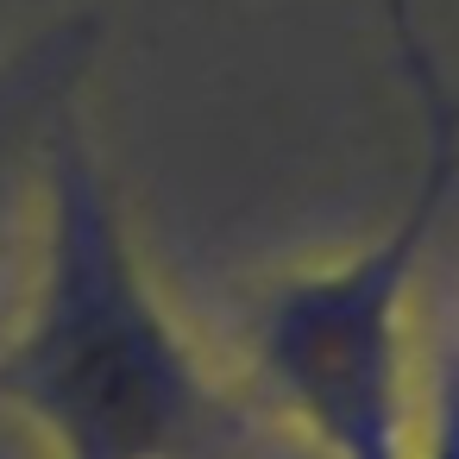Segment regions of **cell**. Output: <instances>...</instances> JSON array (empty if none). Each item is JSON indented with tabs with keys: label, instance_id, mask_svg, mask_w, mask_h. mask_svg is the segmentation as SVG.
<instances>
[{
	"label": "cell",
	"instance_id": "obj_1",
	"mask_svg": "<svg viewBox=\"0 0 459 459\" xmlns=\"http://www.w3.org/2000/svg\"><path fill=\"white\" fill-rule=\"evenodd\" d=\"M39 195V277L0 346V409L39 428L51 459H246L271 409L233 396L189 346L70 114L45 133Z\"/></svg>",
	"mask_w": 459,
	"mask_h": 459
},
{
	"label": "cell",
	"instance_id": "obj_2",
	"mask_svg": "<svg viewBox=\"0 0 459 459\" xmlns=\"http://www.w3.org/2000/svg\"><path fill=\"white\" fill-rule=\"evenodd\" d=\"M384 13L421 126L409 195L371 246L321 271H290L246 308V352L264 409L321 459H415L409 302L459 195V95L415 32L409 0H384Z\"/></svg>",
	"mask_w": 459,
	"mask_h": 459
},
{
	"label": "cell",
	"instance_id": "obj_3",
	"mask_svg": "<svg viewBox=\"0 0 459 459\" xmlns=\"http://www.w3.org/2000/svg\"><path fill=\"white\" fill-rule=\"evenodd\" d=\"M95 57V26L70 20L57 32H39L13 57H0V227H7V202L20 189V170L39 164L45 133L70 108L76 76Z\"/></svg>",
	"mask_w": 459,
	"mask_h": 459
},
{
	"label": "cell",
	"instance_id": "obj_4",
	"mask_svg": "<svg viewBox=\"0 0 459 459\" xmlns=\"http://www.w3.org/2000/svg\"><path fill=\"white\" fill-rule=\"evenodd\" d=\"M246 459H321V453H308V446H302L290 428H277V421H271V434H264V440H258Z\"/></svg>",
	"mask_w": 459,
	"mask_h": 459
}]
</instances>
